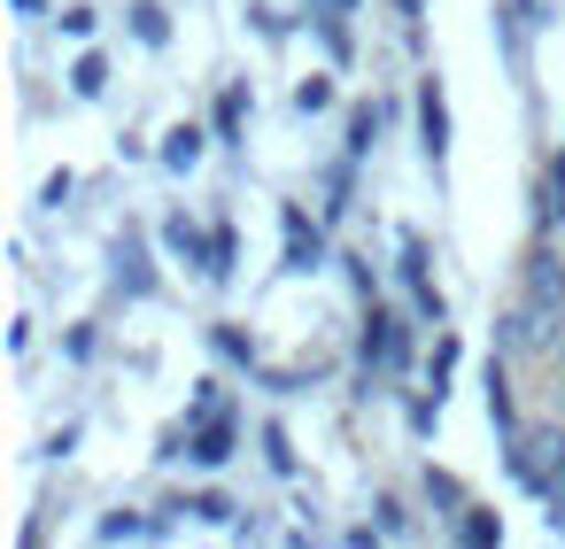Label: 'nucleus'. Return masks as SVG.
I'll list each match as a JSON object with an SVG mask.
<instances>
[]
</instances>
